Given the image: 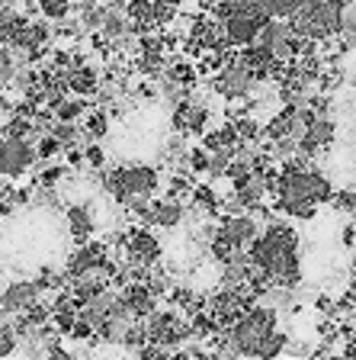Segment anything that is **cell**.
<instances>
[{
  "label": "cell",
  "mask_w": 356,
  "mask_h": 360,
  "mask_svg": "<svg viewBox=\"0 0 356 360\" xmlns=\"http://www.w3.org/2000/svg\"><path fill=\"white\" fill-rule=\"evenodd\" d=\"M32 148H36V165H48L52 158H58L61 151H65V148H61V145L55 142V139H52V135H48V132H45L42 139H39V142L32 145Z\"/></svg>",
  "instance_id": "18"
},
{
  "label": "cell",
  "mask_w": 356,
  "mask_h": 360,
  "mask_svg": "<svg viewBox=\"0 0 356 360\" xmlns=\"http://www.w3.org/2000/svg\"><path fill=\"white\" fill-rule=\"evenodd\" d=\"M39 296H42L39 280H16V283L0 290V309H4V315H22L36 306Z\"/></svg>",
  "instance_id": "6"
},
{
  "label": "cell",
  "mask_w": 356,
  "mask_h": 360,
  "mask_svg": "<svg viewBox=\"0 0 356 360\" xmlns=\"http://www.w3.org/2000/svg\"><path fill=\"white\" fill-rule=\"evenodd\" d=\"M334 135H337L334 122L327 120V116H318V120L302 132V139H298V155H305V158L318 155L321 148H327V145L334 142Z\"/></svg>",
  "instance_id": "8"
},
{
  "label": "cell",
  "mask_w": 356,
  "mask_h": 360,
  "mask_svg": "<svg viewBox=\"0 0 356 360\" xmlns=\"http://www.w3.org/2000/svg\"><path fill=\"white\" fill-rule=\"evenodd\" d=\"M67 90L74 94V97H81V100H87V97H93L100 90V75H97V68L93 65H77V68H71L67 71Z\"/></svg>",
  "instance_id": "11"
},
{
  "label": "cell",
  "mask_w": 356,
  "mask_h": 360,
  "mask_svg": "<svg viewBox=\"0 0 356 360\" xmlns=\"http://www.w3.org/2000/svg\"><path fill=\"white\" fill-rule=\"evenodd\" d=\"M116 296L119 292L106 290V292H100V296H93V300H87L81 309H77V319H81L84 325H90L93 335H97V328H103L110 312H112V306H116Z\"/></svg>",
  "instance_id": "9"
},
{
  "label": "cell",
  "mask_w": 356,
  "mask_h": 360,
  "mask_svg": "<svg viewBox=\"0 0 356 360\" xmlns=\"http://www.w3.org/2000/svg\"><path fill=\"white\" fill-rule=\"evenodd\" d=\"M257 84H260L257 75L247 68V61L241 58V55H231V58L225 61V68L216 75V87L222 90L228 100H251Z\"/></svg>",
  "instance_id": "3"
},
{
  "label": "cell",
  "mask_w": 356,
  "mask_h": 360,
  "mask_svg": "<svg viewBox=\"0 0 356 360\" xmlns=\"http://www.w3.org/2000/svg\"><path fill=\"white\" fill-rule=\"evenodd\" d=\"M273 331H279V312L263 306V302H253L228 331H218V335H222V341L231 347V354L253 360V354L260 351V345H263Z\"/></svg>",
  "instance_id": "1"
},
{
  "label": "cell",
  "mask_w": 356,
  "mask_h": 360,
  "mask_svg": "<svg viewBox=\"0 0 356 360\" xmlns=\"http://www.w3.org/2000/svg\"><path fill=\"white\" fill-rule=\"evenodd\" d=\"M52 116H55V122H77L81 116H87V103L81 97H65L52 110Z\"/></svg>",
  "instance_id": "14"
},
{
  "label": "cell",
  "mask_w": 356,
  "mask_h": 360,
  "mask_svg": "<svg viewBox=\"0 0 356 360\" xmlns=\"http://www.w3.org/2000/svg\"><path fill=\"white\" fill-rule=\"evenodd\" d=\"M186 216L183 200L167 196V200H151V212L145 219V225H161V229H177Z\"/></svg>",
  "instance_id": "10"
},
{
  "label": "cell",
  "mask_w": 356,
  "mask_h": 360,
  "mask_svg": "<svg viewBox=\"0 0 356 360\" xmlns=\"http://www.w3.org/2000/svg\"><path fill=\"white\" fill-rule=\"evenodd\" d=\"M237 132H235V122H225V126L218 129H209V132H202V151H235L237 148Z\"/></svg>",
  "instance_id": "13"
},
{
  "label": "cell",
  "mask_w": 356,
  "mask_h": 360,
  "mask_svg": "<svg viewBox=\"0 0 356 360\" xmlns=\"http://www.w3.org/2000/svg\"><path fill=\"white\" fill-rule=\"evenodd\" d=\"M193 206H199V210H209V212H216L222 202H218L216 190L209 187V184H193Z\"/></svg>",
  "instance_id": "19"
},
{
  "label": "cell",
  "mask_w": 356,
  "mask_h": 360,
  "mask_svg": "<svg viewBox=\"0 0 356 360\" xmlns=\"http://www.w3.org/2000/svg\"><path fill=\"white\" fill-rule=\"evenodd\" d=\"M36 165V148L29 139H4L0 142V174L10 180L29 174V167Z\"/></svg>",
  "instance_id": "5"
},
{
  "label": "cell",
  "mask_w": 356,
  "mask_h": 360,
  "mask_svg": "<svg viewBox=\"0 0 356 360\" xmlns=\"http://www.w3.org/2000/svg\"><path fill=\"white\" fill-rule=\"evenodd\" d=\"M106 129H110V120H106V110H97L87 116V126H84V139L87 142H97V139H103Z\"/></svg>",
  "instance_id": "17"
},
{
  "label": "cell",
  "mask_w": 356,
  "mask_h": 360,
  "mask_svg": "<svg viewBox=\"0 0 356 360\" xmlns=\"http://www.w3.org/2000/svg\"><path fill=\"white\" fill-rule=\"evenodd\" d=\"M263 22H267V13L257 7V0H253L247 10H241V13H231L228 20H222V36L225 42L235 49V45H253L260 36V30H263Z\"/></svg>",
  "instance_id": "4"
},
{
  "label": "cell",
  "mask_w": 356,
  "mask_h": 360,
  "mask_svg": "<svg viewBox=\"0 0 356 360\" xmlns=\"http://www.w3.org/2000/svg\"><path fill=\"white\" fill-rule=\"evenodd\" d=\"M67 229H71V238H74L77 245H84V241L93 238L97 222H93V212H90L87 202H74V206L67 210Z\"/></svg>",
  "instance_id": "12"
},
{
  "label": "cell",
  "mask_w": 356,
  "mask_h": 360,
  "mask_svg": "<svg viewBox=\"0 0 356 360\" xmlns=\"http://www.w3.org/2000/svg\"><path fill=\"white\" fill-rule=\"evenodd\" d=\"M71 0H39V10H42L45 20H67V13H71Z\"/></svg>",
  "instance_id": "20"
},
{
  "label": "cell",
  "mask_w": 356,
  "mask_h": 360,
  "mask_svg": "<svg viewBox=\"0 0 356 360\" xmlns=\"http://www.w3.org/2000/svg\"><path fill=\"white\" fill-rule=\"evenodd\" d=\"M186 165H190L193 174H206L209 171V151H202V148L186 151Z\"/></svg>",
  "instance_id": "21"
},
{
  "label": "cell",
  "mask_w": 356,
  "mask_h": 360,
  "mask_svg": "<svg viewBox=\"0 0 356 360\" xmlns=\"http://www.w3.org/2000/svg\"><path fill=\"white\" fill-rule=\"evenodd\" d=\"M84 161H87L90 167H103L106 165V151L93 142V145H87V148H84Z\"/></svg>",
  "instance_id": "23"
},
{
  "label": "cell",
  "mask_w": 356,
  "mask_h": 360,
  "mask_svg": "<svg viewBox=\"0 0 356 360\" xmlns=\"http://www.w3.org/2000/svg\"><path fill=\"white\" fill-rule=\"evenodd\" d=\"M65 167H61V165H55V167H45V171H42V177H39V184H42V187H48V190H55V187H58V184H61V177H65Z\"/></svg>",
  "instance_id": "22"
},
{
  "label": "cell",
  "mask_w": 356,
  "mask_h": 360,
  "mask_svg": "<svg viewBox=\"0 0 356 360\" xmlns=\"http://www.w3.org/2000/svg\"><path fill=\"white\" fill-rule=\"evenodd\" d=\"M103 187L116 196V202L128 206L132 196H154V190L161 187V177H157V171L148 165H132V167H116V171H110L103 180Z\"/></svg>",
  "instance_id": "2"
},
{
  "label": "cell",
  "mask_w": 356,
  "mask_h": 360,
  "mask_svg": "<svg viewBox=\"0 0 356 360\" xmlns=\"http://www.w3.org/2000/svg\"><path fill=\"white\" fill-rule=\"evenodd\" d=\"M260 229H263V225L257 222L253 212H241V216H225L222 225H218V235H222L225 241H231L237 251H247V248L253 245V238L260 235Z\"/></svg>",
  "instance_id": "7"
},
{
  "label": "cell",
  "mask_w": 356,
  "mask_h": 360,
  "mask_svg": "<svg viewBox=\"0 0 356 360\" xmlns=\"http://www.w3.org/2000/svg\"><path fill=\"white\" fill-rule=\"evenodd\" d=\"M302 0H257V7L267 13V20H289Z\"/></svg>",
  "instance_id": "15"
},
{
  "label": "cell",
  "mask_w": 356,
  "mask_h": 360,
  "mask_svg": "<svg viewBox=\"0 0 356 360\" xmlns=\"http://www.w3.org/2000/svg\"><path fill=\"white\" fill-rule=\"evenodd\" d=\"M341 39L343 45H356V0H350V4H343L341 10Z\"/></svg>",
  "instance_id": "16"
}]
</instances>
